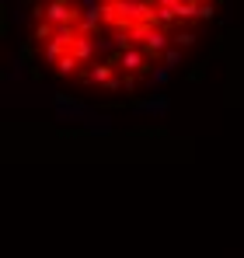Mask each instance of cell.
<instances>
[{
	"label": "cell",
	"instance_id": "cell-5",
	"mask_svg": "<svg viewBox=\"0 0 244 258\" xmlns=\"http://www.w3.org/2000/svg\"><path fill=\"white\" fill-rule=\"evenodd\" d=\"M52 67H56V74H59V77H77L84 63L77 59V56H74V49H70V52H67V56H63L59 63H52Z\"/></svg>",
	"mask_w": 244,
	"mask_h": 258
},
{
	"label": "cell",
	"instance_id": "cell-1",
	"mask_svg": "<svg viewBox=\"0 0 244 258\" xmlns=\"http://www.w3.org/2000/svg\"><path fill=\"white\" fill-rule=\"evenodd\" d=\"M84 14V7L77 0H45L35 7V21H52V25H77Z\"/></svg>",
	"mask_w": 244,
	"mask_h": 258
},
{
	"label": "cell",
	"instance_id": "cell-3",
	"mask_svg": "<svg viewBox=\"0 0 244 258\" xmlns=\"http://www.w3.org/2000/svg\"><path fill=\"white\" fill-rule=\"evenodd\" d=\"M115 74H119V63L115 59H101V63H91L87 70H84V84H98V87H108L115 81Z\"/></svg>",
	"mask_w": 244,
	"mask_h": 258
},
{
	"label": "cell",
	"instance_id": "cell-4",
	"mask_svg": "<svg viewBox=\"0 0 244 258\" xmlns=\"http://www.w3.org/2000/svg\"><path fill=\"white\" fill-rule=\"evenodd\" d=\"M74 56L81 59L84 67H91V63H94V35H84L81 32V39L74 42Z\"/></svg>",
	"mask_w": 244,
	"mask_h": 258
},
{
	"label": "cell",
	"instance_id": "cell-10",
	"mask_svg": "<svg viewBox=\"0 0 244 258\" xmlns=\"http://www.w3.org/2000/svg\"><path fill=\"white\" fill-rule=\"evenodd\" d=\"M161 59L167 63V67H174V63H181V52H178V49H167V52H164Z\"/></svg>",
	"mask_w": 244,
	"mask_h": 258
},
{
	"label": "cell",
	"instance_id": "cell-6",
	"mask_svg": "<svg viewBox=\"0 0 244 258\" xmlns=\"http://www.w3.org/2000/svg\"><path fill=\"white\" fill-rule=\"evenodd\" d=\"M56 28L59 25H52V21H35V32H32V39H35V45H45V42H52L56 39Z\"/></svg>",
	"mask_w": 244,
	"mask_h": 258
},
{
	"label": "cell",
	"instance_id": "cell-9",
	"mask_svg": "<svg viewBox=\"0 0 244 258\" xmlns=\"http://www.w3.org/2000/svg\"><path fill=\"white\" fill-rule=\"evenodd\" d=\"M216 14V4L213 0H199V21H209Z\"/></svg>",
	"mask_w": 244,
	"mask_h": 258
},
{
	"label": "cell",
	"instance_id": "cell-2",
	"mask_svg": "<svg viewBox=\"0 0 244 258\" xmlns=\"http://www.w3.org/2000/svg\"><path fill=\"white\" fill-rule=\"evenodd\" d=\"M115 63H119V70H126V74H133V77H140V74H147L157 59L147 52V49H140V45H122L119 56H115Z\"/></svg>",
	"mask_w": 244,
	"mask_h": 258
},
{
	"label": "cell",
	"instance_id": "cell-7",
	"mask_svg": "<svg viewBox=\"0 0 244 258\" xmlns=\"http://www.w3.org/2000/svg\"><path fill=\"white\" fill-rule=\"evenodd\" d=\"M174 11H178V25H192L199 18V0H181Z\"/></svg>",
	"mask_w": 244,
	"mask_h": 258
},
{
	"label": "cell",
	"instance_id": "cell-8",
	"mask_svg": "<svg viewBox=\"0 0 244 258\" xmlns=\"http://www.w3.org/2000/svg\"><path fill=\"white\" fill-rule=\"evenodd\" d=\"M171 39H174V42L181 45V49H189V45L196 42V39H199V35H196V32H192V28H181V25H178V32H174V35H171Z\"/></svg>",
	"mask_w": 244,
	"mask_h": 258
}]
</instances>
